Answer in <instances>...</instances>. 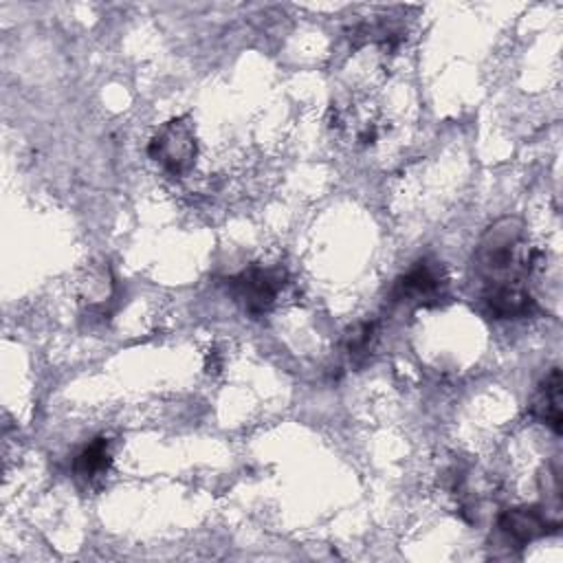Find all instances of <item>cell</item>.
Masks as SVG:
<instances>
[{
  "instance_id": "3",
  "label": "cell",
  "mask_w": 563,
  "mask_h": 563,
  "mask_svg": "<svg viewBox=\"0 0 563 563\" xmlns=\"http://www.w3.org/2000/svg\"><path fill=\"white\" fill-rule=\"evenodd\" d=\"M286 271L282 266H249L229 279V288L251 317L271 312L286 286Z\"/></svg>"
},
{
  "instance_id": "1",
  "label": "cell",
  "mask_w": 563,
  "mask_h": 563,
  "mask_svg": "<svg viewBox=\"0 0 563 563\" xmlns=\"http://www.w3.org/2000/svg\"><path fill=\"white\" fill-rule=\"evenodd\" d=\"M537 264L539 251L528 244L523 222L515 216L493 222L473 253V266L482 279V288L528 286V277Z\"/></svg>"
},
{
  "instance_id": "8",
  "label": "cell",
  "mask_w": 563,
  "mask_h": 563,
  "mask_svg": "<svg viewBox=\"0 0 563 563\" xmlns=\"http://www.w3.org/2000/svg\"><path fill=\"white\" fill-rule=\"evenodd\" d=\"M376 325L374 321H358L343 334V352L354 365H363L374 347Z\"/></svg>"
},
{
  "instance_id": "6",
  "label": "cell",
  "mask_w": 563,
  "mask_h": 563,
  "mask_svg": "<svg viewBox=\"0 0 563 563\" xmlns=\"http://www.w3.org/2000/svg\"><path fill=\"white\" fill-rule=\"evenodd\" d=\"M563 385H561V369L552 367L548 376L541 380L537 394L530 402V416L545 427H550L554 433L563 431Z\"/></svg>"
},
{
  "instance_id": "5",
  "label": "cell",
  "mask_w": 563,
  "mask_h": 563,
  "mask_svg": "<svg viewBox=\"0 0 563 563\" xmlns=\"http://www.w3.org/2000/svg\"><path fill=\"white\" fill-rule=\"evenodd\" d=\"M497 528L508 541L526 545L548 532H556L561 523L559 519H550L548 515H543V510L537 506H517L499 515Z\"/></svg>"
},
{
  "instance_id": "7",
  "label": "cell",
  "mask_w": 563,
  "mask_h": 563,
  "mask_svg": "<svg viewBox=\"0 0 563 563\" xmlns=\"http://www.w3.org/2000/svg\"><path fill=\"white\" fill-rule=\"evenodd\" d=\"M110 444L106 438H95L90 444H86L75 462H73V468H75V475L81 477V479H95L99 475H103L108 468H110Z\"/></svg>"
},
{
  "instance_id": "2",
  "label": "cell",
  "mask_w": 563,
  "mask_h": 563,
  "mask_svg": "<svg viewBox=\"0 0 563 563\" xmlns=\"http://www.w3.org/2000/svg\"><path fill=\"white\" fill-rule=\"evenodd\" d=\"M198 154L196 132L187 117H176L158 128L147 145V156L172 176L187 174Z\"/></svg>"
},
{
  "instance_id": "4",
  "label": "cell",
  "mask_w": 563,
  "mask_h": 563,
  "mask_svg": "<svg viewBox=\"0 0 563 563\" xmlns=\"http://www.w3.org/2000/svg\"><path fill=\"white\" fill-rule=\"evenodd\" d=\"M446 288L449 277L444 273V266L435 260H418L407 273H402L396 279L391 288V299L420 306H435L444 299Z\"/></svg>"
}]
</instances>
